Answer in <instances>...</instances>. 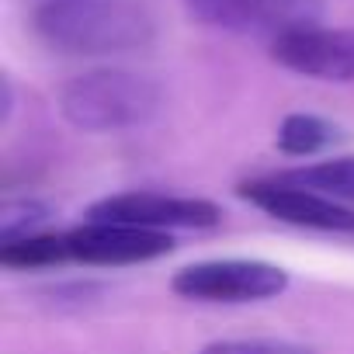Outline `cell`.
<instances>
[{
  "mask_svg": "<svg viewBox=\"0 0 354 354\" xmlns=\"http://www.w3.org/2000/svg\"><path fill=\"white\" fill-rule=\"evenodd\" d=\"M170 288L188 302L209 306H247L278 299L288 288V271L257 257H223L198 261L170 278Z\"/></svg>",
  "mask_w": 354,
  "mask_h": 354,
  "instance_id": "3957f363",
  "label": "cell"
},
{
  "mask_svg": "<svg viewBox=\"0 0 354 354\" xmlns=\"http://www.w3.org/2000/svg\"><path fill=\"white\" fill-rule=\"evenodd\" d=\"M288 185H299V188H309L323 198H333V202H354V156H330V160H316V163H306V167H295V170H281L274 174Z\"/></svg>",
  "mask_w": 354,
  "mask_h": 354,
  "instance_id": "30bf717a",
  "label": "cell"
},
{
  "mask_svg": "<svg viewBox=\"0 0 354 354\" xmlns=\"http://www.w3.org/2000/svg\"><path fill=\"white\" fill-rule=\"evenodd\" d=\"M66 250L73 264L91 268H125V264H146L174 250L170 233L125 226V223H104L87 219L84 226L66 233Z\"/></svg>",
  "mask_w": 354,
  "mask_h": 354,
  "instance_id": "8992f818",
  "label": "cell"
},
{
  "mask_svg": "<svg viewBox=\"0 0 354 354\" xmlns=\"http://www.w3.org/2000/svg\"><path fill=\"white\" fill-rule=\"evenodd\" d=\"M240 198H247L254 209L274 216L278 223L302 226V230H326V233H347L354 230V212L333 198H323L309 188L288 185L281 177H261V181H243Z\"/></svg>",
  "mask_w": 354,
  "mask_h": 354,
  "instance_id": "ba28073f",
  "label": "cell"
},
{
  "mask_svg": "<svg viewBox=\"0 0 354 354\" xmlns=\"http://www.w3.org/2000/svg\"><path fill=\"white\" fill-rule=\"evenodd\" d=\"M35 32L66 56H122L142 49L156 25L139 0H49L35 15Z\"/></svg>",
  "mask_w": 354,
  "mask_h": 354,
  "instance_id": "6da1fadb",
  "label": "cell"
},
{
  "mask_svg": "<svg viewBox=\"0 0 354 354\" xmlns=\"http://www.w3.org/2000/svg\"><path fill=\"white\" fill-rule=\"evenodd\" d=\"M87 219L104 223H125L142 230H209L219 226L223 212L209 198H181V195H163V192H122L94 202L87 209Z\"/></svg>",
  "mask_w": 354,
  "mask_h": 354,
  "instance_id": "5b68a950",
  "label": "cell"
},
{
  "mask_svg": "<svg viewBox=\"0 0 354 354\" xmlns=\"http://www.w3.org/2000/svg\"><path fill=\"white\" fill-rule=\"evenodd\" d=\"M340 139H344V129L337 122L313 115V111H292V115L281 118L274 146L285 156H316V153L337 146Z\"/></svg>",
  "mask_w": 354,
  "mask_h": 354,
  "instance_id": "9c48e42d",
  "label": "cell"
},
{
  "mask_svg": "<svg viewBox=\"0 0 354 354\" xmlns=\"http://www.w3.org/2000/svg\"><path fill=\"white\" fill-rule=\"evenodd\" d=\"M0 264L11 271H46L56 264H70L66 233H35L0 243Z\"/></svg>",
  "mask_w": 354,
  "mask_h": 354,
  "instance_id": "8fae6325",
  "label": "cell"
},
{
  "mask_svg": "<svg viewBox=\"0 0 354 354\" xmlns=\"http://www.w3.org/2000/svg\"><path fill=\"white\" fill-rule=\"evenodd\" d=\"M53 219V205L42 198H8L0 205V243H11L21 236L42 233V226Z\"/></svg>",
  "mask_w": 354,
  "mask_h": 354,
  "instance_id": "7c38bea8",
  "label": "cell"
},
{
  "mask_svg": "<svg viewBox=\"0 0 354 354\" xmlns=\"http://www.w3.org/2000/svg\"><path fill=\"white\" fill-rule=\"evenodd\" d=\"M271 59L299 77L354 84V28H302L271 42Z\"/></svg>",
  "mask_w": 354,
  "mask_h": 354,
  "instance_id": "52a82bcc",
  "label": "cell"
},
{
  "mask_svg": "<svg viewBox=\"0 0 354 354\" xmlns=\"http://www.w3.org/2000/svg\"><path fill=\"white\" fill-rule=\"evenodd\" d=\"M198 354H316L295 340H271V337H243V340H216L205 344Z\"/></svg>",
  "mask_w": 354,
  "mask_h": 354,
  "instance_id": "4fadbf2b",
  "label": "cell"
},
{
  "mask_svg": "<svg viewBox=\"0 0 354 354\" xmlns=\"http://www.w3.org/2000/svg\"><path fill=\"white\" fill-rule=\"evenodd\" d=\"M185 8L198 25L236 35H268L271 42L313 28L323 18V0H185Z\"/></svg>",
  "mask_w": 354,
  "mask_h": 354,
  "instance_id": "277c9868",
  "label": "cell"
},
{
  "mask_svg": "<svg viewBox=\"0 0 354 354\" xmlns=\"http://www.w3.org/2000/svg\"><path fill=\"white\" fill-rule=\"evenodd\" d=\"M59 111L84 132H122L146 125L160 111V87L129 70H91L59 94Z\"/></svg>",
  "mask_w": 354,
  "mask_h": 354,
  "instance_id": "7a4b0ae2",
  "label": "cell"
}]
</instances>
